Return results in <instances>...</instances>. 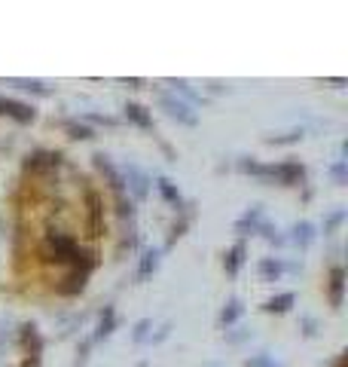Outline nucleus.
<instances>
[{
  "label": "nucleus",
  "instance_id": "1",
  "mask_svg": "<svg viewBox=\"0 0 348 367\" xmlns=\"http://www.w3.org/2000/svg\"><path fill=\"white\" fill-rule=\"evenodd\" d=\"M162 107H165L168 114L174 116V120L187 123V126H196V114H192V110H190V105H183V101L172 98V95H162Z\"/></svg>",
  "mask_w": 348,
  "mask_h": 367
},
{
  "label": "nucleus",
  "instance_id": "2",
  "mask_svg": "<svg viewBox=\"0 0 348 367\" xmlns=\"http://www.w3.org/2000/svg\"><path fill=\"white\" fill-rule=\"evenodd\" d=\"M0 114L12 116V120H19V123H31L34 120V110L28 105H21V101H12V98H0Z\"/></svg>",
  "mask_w": 348,
  "mask_h": 367
},
{
  "label": "nucleus",
  "instance_id": "3",
  "mask_svg": "<svg viewBox=\"0 0 348 367\" xmlns=\"http://www.w3.org/2000/svg\"><path fill=\"white\" fill-rule=\"evenodd\" d=\"M342 278H345V273L336 267V269H333V276H330V300H333V306L342 303Z\"/></svg>",
  "mask_w": 348,
  "mask_h": 367
},
{
  "label": "nucleus",
  "instance_id": "4",
  "mask_svg": "<svg viewBox=\"0 0 348 367\" xmlns=\"http://www.w3.org/2000/svg\"><path fill=\"white\" fill-rule=\"evenodd\" d=\"M125 114H129V120L138 123L140 129H150V126H153V120L144 114V107H140V105H129V107H125Z\"/></svg>",
  "mask_w": 348,
  "mask_h": 367
},
{
  "label": "nucleus",
  "instance_id": "5",
  "mask_svg": "<svg viewBox=\"0 0 348 367\" xmlns=\"http://www.w3.org/2000/svg\"><path fill=\"white\" fill-rule=\"evenodd\" d=\"M293 306V294H278V297H272L269 303H266V310L269 312H287Z\"/></svg>",
  "mask_w": 348,
  "mask_h": 367
},
{
  "label": "nucleus",
  "instance_id": "6",
  "mask_svg": "<svg viewBox=\"0 0 348 367\" xmlns=\"http://www.w3.org/2000/svg\"><path fill=\"white\" fill-rule=\"evenodd\" d=\"M156 263H159V254L156 251H150V254H144V260H140V269H138V278H147L156 269Z\"/></svg>",
  "mask_w": 348,
  "mask_h": 367
},
{
  "label": "nucleus",
  "instance_id": "7",
  "mask_svg": "<svg viewBox=\"0 0 348 367\" xmlns=\"http://www.w3.org/2000/svg\"><path fill=\"white\" fill-rule=\"evenodd\" d=\"M241 254H244V245H235L232 251H229V260H226V273H239V267H241Z\"/></svg>",
  "mask_w": 348,
  "mask_h": 367
},
{
  "label": "nucleus",
  "instance_id": "8",
  "mask_svg": "<svg viewBox=\"0 0 348 367\" xmlns=\"http://www.w3.org/2000/svg\"><path fill=\"white\" fill-rule=\"evenodd\" d=\"M159 190H162V196H165V199L172 202V205H181V196H177V190H174V187H172V184H168L165 178L159 181Z\"/></svg>",
  "mask_w": 348,
  "mask_h": 367
},
{
  "label": "nucleus",
  "instance_id": "9",
  "mask_svg": "<svg viewBox=\"0 0 348 367\" xmlns=\"http://www.w3.org/2000/svg\"><path fill=\"white\" fill-rule=\"evenodd\" d=\"M260 273H263L266 278H278V276H281V263H275V260H263V263H260Z\"/></svg>",
  "mask_w": 348,
  "mask_h": 367
},
{
  "label": "nucleus",
  "instance_id": "10",
  "mask_svg": "<svg viewBox=\"0 0 348 367\" xmlns=\"http://www.w3.org/2000/svg\"><path fill=\"white\" fill-rule=\"evenodd\" d=\"M239 312H241L239 300H229V303H226V310H223V325H229V321H235V319H239Z\"/></svg>",
  "mask_w": 348,
  "mask_h": 367
},
{
  "label": "nucleus",
  "instance_id": "11",
  "mask_svg": "<svg viewBox=\"0 0 348 367\" xmlns=\"http://www.w3.org/2000/svg\"><path fill=\"white\" fill-rule=\"evenodd\" d=\"M293 239L300 242V245H306V242L312 239V226H309V224H300V226L293 230Z\"/></svg>",
  "mask_w": 348,
  "mask_h": 367
},
{
  "label": "nucleus",
  "instance_id": "12",
  "mask_svg": "<svg viewBox=\"0 0 348 367\" xmlns=\"http://www.w3.org/2000/svg\"><path fill=\"white\" fill-rule=\"evenodd\" d=\"M110 330H113V310L104 312V319H101V328H98V337H107Z\"/></svg>",
  "mask_w": 348,
  "mask_h": 367
},
{
  "label": "nucleus",
  "instance_id": "13",
  "mask_svg": "<svg viewBox=\"0 0 348 367\" xmlns=\"http://www.w3.org/2000/svg\"><path fill=\"white\" fill-rule=\"evenodd\" d=\"M129 172H131V187H135V193H138V196H144V193H147L144 178H140V174H138V168H129Z\"/></svg>",
  "mask_w": 348,
  "mask_h": 367
},
{
  "label": "nucleus",
  "instance_id": "14",
  "mask_svg": "<svg viewBox=\"0 0 348 367\" xmlns=\"http://www.w3.org/2000/svg\"><path fill=\"white\" fill-rule=\"evenodd\" d=\"M19 86H25V89H34V92H46V86H43V83H37V80H21V83Z\"/></svg>",
  "mask_w": 348,
  "mask_h": 367
},
{
  "label": "nucleus",
  "instance_id": "15",
  "mask_svg": "<svg viewBox=\"0 0 348 367\" xmlns=\"http://www.w3.org/2000/svg\"><path fill=\"white\" fill-rule=\"evenodd\" d=\"M147 328H150V321H138V328H135V340H144Z\"/></svg>",
  "mask_w": 348,
  "mask_h": 367
},
{
  "label": "nucleus",
  "instance_id": "16",
  "mask_svg": "<svg viewBox=\"0 0 348 367\" xmlns=\"http://www.w3.org/2000/svg\"><path fill=\"white\" fill-rule=\"evenodd\" d=\"M71 132H73L77 138H92V132H89L86 126H71Z\"/></svg>",
  "mask_w": 348,
  "mask_h": 367
},
{
  "label": "nucleus",
  "instance_id": "17",
  "mask_svg": "<svg viewBox=\"0 0 348 367\" xmlns=\"http://www.w3.org/2000/svg\"><path fill=\"white\" fill-rule=\"evenodd\" d=\"M248 367H275V364H269L266 358H254V361H248Z\"/></svg>",
  "mask_w": 348,
  "mask_h": 367
},
{
  "label": "nucleus",
  "instance_id": "18",
  "mask_svg": "<svg viewBox=\"0 0 348 367\" xmlns=\"http://www.w3.org/2000/svg\"><path fill=\"white\" fill-rule=\"evenodd\" d=\"M140 367H147V364H140Z\"/></svg>",
  "mask_w": 348,
  "mask_h": 367
}]
</instances>
